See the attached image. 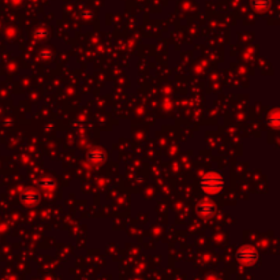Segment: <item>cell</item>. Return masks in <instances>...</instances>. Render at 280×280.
<instances>
[{"label":"cell","instance_id":"cell-1","mask_svg":"<svg viewBox=\"0 0 280 280\" xmlns=\"http://www.w3.org/2000/svg\"><path fill=\"white\" fill-rule=\"evenodd\" d=\"M236 257L239 261L242 264H246V265H252L257 261V253L252 248H242L238 252Z\"/></svg>","mask_w":280,"mask_h":280}]
</instances>
